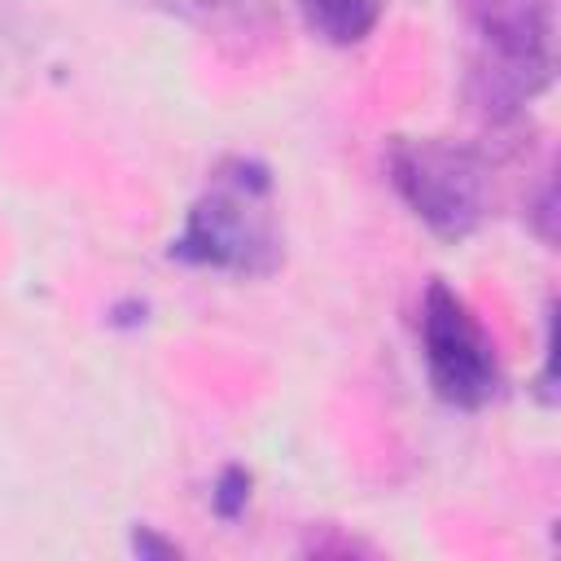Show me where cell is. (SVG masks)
<instances>
[{"label": "cell", "mask_w": 561, "mask_h": 561, "mask_svg": "<svg viewBox=\"0 0 561 561\" xmlns=\"http://www.w3.org/2000/svg\"><path fill=\"white\" fill-rule=\"evenodd\" d=\"M171 254L232 276H267L280 263V228H276V193L272 175L254 158L224 162L202 197L188 206Z\"/></svg>", "instance_id": "6da1fadb"}, {"label": "cell", "mask_w": 561, "mask_h": 561, "mask_svg": "<svg viewBox=\"0 0 561 561\" xmlns=\"http://www.w3.org/2000/svg\"><path fill=\"white\" fill-rule=\"evenodd\" d=\"M421 355L430 386L451 408H482L500 390V359L469 302L434 280L421 298Z\"/></svg>", "instance_id": "277c9868"}, {"label": "cell", "mask_w": 561, "mask_h": 561, "mask_svg": "<svg viewBox=\"0 0 561 561\" xmlns=\"http://www.w3.org/2000/svg\"><path fill=\"white\" fill-rule=\"evenodd\" d=\"M210 504H215L219 517H237V513L250 504V473H245L241 465H228V469L219 473V482H215Z\"/></svg>", "instance_id": "8992f818"}, {"label": "cell", "mask_w": 561, "mask_h": 561, "mask_svg": "<svg viewBox=\"0 0 561 561\" xmlns=\"http://www.w3.org/2000/svg\"><path fill=\"white\" fill-rule=\"evenodd\" d=\"M394 193L438 237H469L491 202V171L478 149L451 140H394L386 158Z\"/></svg>", "instance_id": "3957f363"}, {"label": "cell", "mask_w": 561, "mask_h": 561, "mask_svg": "<svg viewBox=\"0 0 561 561\" xmlns=\"http://www.w3.org/2000/svg\"><path fill=\"white\" fill-rule=\"evenodd\" d=\"M307 26L329 44H359L386 13V0H298Z\"/></svg>", "instance_id": "5b68a950"}, {"label": "cell", "mask_w": 561, "mask_h": 561, "mask_svg": "<svg viewBox=\"0 0 561 561\" xmlns=\"http://www.w3.org/2000/svg\"><path fill=\"white\" fill-rule=\"evenodd\" d=\"M460 9L473 35L469 101L491 123H504L552 79L557 9L552 0H460Z\"/></svg>", "instance_id": "7a4b0ae2"}]
</instances>
